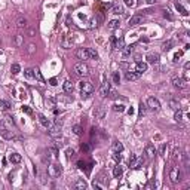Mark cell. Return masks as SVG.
I'll return each instance as SVG.
<instances>
[{"label": "cell", "instance_id": "1", "mask_svg": "<svg viewBox=\"0 0 190 190\" xmlns=\"http://www.w3.org/2000/svg\"><path fill=\"white\" fill-rule=\"evenodd\" d=\"M79 88H80V95H82V98H88L89 95L94 92V85L88 80H82L79 83Z\"/></svg>", "mask_w": 190, "mask_h": 190}, {"label": "cell", "instance_id": "2", "mask_svg": "<svg viewBox=\"0 0 190 190\" xmlns=\"http://www.w3.org/2000/svg\"><path fill=\"white\" fill-rule=\"evenodd\" d=\"M73 71L77 74V76H88L91 71H89V67H88V64L86 62H83V61H80V62H77V64H74V67H73Z\"/></svg>", "mask_w": 190, "mask_h": 190}, {"label": "cell", "instance_id": "3", "mask_svg": "<svg viewBox=\"0 0 190 190\" xmlns=\"http://www.w3.org/2000/svg\"><path fill=\"white\" fill-rule=\"evenodd\" d=\"M61 172H62V168H61L59 163H49V165H48V175H49L51 178L59 177Z\"/></svg>", "mask_w": 190, "mask_h": 190}, {"label": "cell", "instance_id": "4", "mask_svg": "<svg viewBox=\"0 0 190 190\" xmlns=\"http://www.w3.org/2000/svg\"><path fill=\"white\" fill-rule=\"evenodd\" d=\"M181 169L178 168V166H172L171 168V171H169V178H171V181L172 183H180L181 181Z\"/></svg>", "mask_w": 190, "mask_h": 190}, {"label": "cell", "instance_id": "5", "mask_svg": "<svg viewBox=\"0 0 190 190\" xmlns=\"http://www.w3.org/2000/svg\"><path fill=\"white\" fill-rule=\"evenodd\" d=\"M172 86L177 88V89H186V88H187V80H186L184 77L174 76V77H172Z\"/></svg>", "mask_w": 190, "mask_h": 190}, {"label": "cell", "instance_id": "6", "mask_svg": "<svg viewBox=\"0 0 190 190\" xmlns=\"http://www.w3.org/2000/svg\"><path fill=\"white\" fill-rule=\"evenodd\" d=\"M76 57L82 61H86V59H91V52L88 48H79L76 51Z\"/></svg>", "mask_w": 190, "mask_h": 190}, {"label": "cell", "instance_id": "7", "mask_svg": "<svg viewBox=\"0 0 190 190\" xmlns=\"http://www.w3.org/2000/svg\"><path fill=\"white\" fill-rule=\"evenodd\" d=\"M152 112H159V109H160V103H159V100L157 98H154V97H150L149 100H147V104H146Z\"/></svg>", "mask_w": 190, "mask_h": 190}, {"label": "cell", "instance_id": "8", "mask_svg": "<svg viewBox=\"0 0 190 190\" xmlns=\"http://www.w3.org/2000/svg\"><path fill=\"white\" fill-rule=\"evenodd\" d=\"M0 137L5 138V140H20V138L15 137L14 131H8V129H5V128H0Z\"/></svg>", "mask_w": 190, "mask_h": 190}, {"label": "cell", "instance_id": "9", "mask_svg": "<svg viewBox=\"0 0 190 190\" xmlns=\"http://www.w3.org/2000/svg\"><path fill=\"white\" fill-rule=\"evenodd\" d=\"M131 70V68H129ZM134 71L138 73V74H144L147 71V62H143V61H137L135 67H134Z\"/></svg>", "mask_w": 190, "mask_h": 190}, {"label": "cell", "instance_id": "10", "mask_svg": "<svg viewBox=\"0 0 190 190\" xmlns=\"http://www.w3.org/2000/svg\"><path fill=\"white\" fill-rule=\"evenodd\" d=\"M143 22H144V17L143 15H134V17L129 18V25L131 27H137V25H140Z\"/></svg>", "mask_w": 190, "mask_h": 190}, {"label": "cell", "instance_id": "11", "mask_svg": "<svg viewBox=\"0 0 190 190\" xmlns=\"http://www.w3.org/2000/svg\"><path fill=\"white\" fill-rule=\"evenodd\" d=\"M49 135H51L52 138H58V137L61 135V125H58V123H55V126L52 125V126L49 128Z\"/></svg>", "mask_w": 190, "mask_h": 190}, {"label": "cell", "instance_id": "12", "mask_svg": "<svg viewBox=\"0 0 190 190\" xmlns=\"http://www.w3.org/2000/svg\"><path fill=\"white\" fill-rule=\"evenodd\" d=\"M112 42H113V48L117 49V51H122V49L125 48V42H123L122 37H113Z\"/></svg>", "mask_w": 190, "mask_h": 190}, {"label": "cell", "instance_id": "13", "mask_svg": "<svg viewBox=\"0 0 190 190\" xmlns=\"http://www.w3.org/2000/svg\"><path fill=\"white\" fill-rule=\"evenodd\" d=\"M110 83L109 82H104L103 85H101V88H100V95H101V97L103 98H106L107 97V94H109V91H110Z\"/></svg>", "mask_w": 190, "mask_h": 190}, {"label": "cell", "instance_id": "14", "mask_svg": "<svg viewBox=\"0 0 190 190\" xmlns=\"http://www.w3.org/2000/svg\"><path fill=\"white\" fill-rule=\"evenodd\" d=\"M134 48H135V43H132V45H128V46H125L123 49H122V55H123V58H128L132 52H134Z\"/></svg>", "mask_w": 190, "mask_h": 190}, {"label": "cell", "instance_id": "15", "mask_svg": "<svg viewBox=\"0 0 190 190\" xmlns=\"http://www.w3.org/2000/svg\"><path fill=\"white\" fill-rule=\"evenodd\" d=\"M140 76H141V74L135 73L134 70H128V71H126V74H125L126 80H131V82H132V80H138V79H140Z\"/></svg>", "mask_w": 190, "mask_h": 190}, {"label": "cell", "instance_id": "16", "mask_svg": "<svg viewBox=\"0 0 190 190\" xmlns=\"http://www.w3.org/2000/svg\"><path fill=\"white\" fill-rule=\"evenodd\" d=\"M17 27L18 28H27V18L24 15H20L17 18Z\"/></svg>", "mask_w": 190, "mask_h": 190}, {"label": "cell", "instance_id": "17", "mask_svg": "<svg viewBox=\"0 0 190 190\" xmlns=\"http://www.w3.org/2000/svg\"><path fill=\"white\" fill-rule=\"evenodd\" d=\"M159 54H149L147 57H146V59H147V62L149 64H157L159 62Z\"/></svg>", "mask_w": 190, "mask_h": 190}, {"label": "cell", "instance_id": "18", "mask_svg": "<svg viewBox=\"0 0 190 190\" xmlns=\"http://www.w3.org/2000/svg\"><path fill=\"white\" fill-rule=\"evenodd\" d=\"M62 89H64V92H67V94H71V92H73V89H74V85H73V82H71V80H65V82L62 83Z\"/></svg>", "mask_w": 190, "mask_h": 190}, {"label": "cell", "instance_id": "19", "mask_svg": "<svg viewBox=\"0 0 190 190\" xmlns=\"http://www.w3.org/2000/svg\"><path fill=\"white\" fill-rule=\"evenodd\" d=\"M39 122H40V123H42V125H43L46 129H49V128L52 126V122H51V120H49L46 116H43V115H39Z\"/></svg>", "mask_w": 190, "mask_h": 190}, {"label": "cell", "instance_id": "20", "mask_svg": "<svg viewBox=\"0 0 190 190\" xmlns=\"http://www.w3.org/2000/svg\"><path fill=\"white\" fill-rule=\"evenodd\" d=\"M146 154H147L149 159H153V157L156 156V149H154L153 144H149V146L146 147Z\"/></svg>", "mask_w": 190, "mask_h": 190}, {"label": "cell", "instance_id": "21", "mask_svg": "<svg viewBox=\"0 0 190 190\" xmlns=\"http://www.w3.org/2000/svg\"><path fill=\"white\" fill-rule=\"evenodd\" d=\"M33 76H34V79H36L37 82L45 83V79H43V76H42V73H40V70H39L37 67H34V68H33Z\"/></svg>", "mask_w": 190, "mask_h": 190}, {"label": "cell", "instance_id": "22", "mask_svg": "<svg viewBox=\"0 0 190 190\" xmlns=\"http://www.w3.org/2000/svg\"><path fill=\"white\" fill-rule=\"evenodd\" d=\"M175 8H177V11H178V12H180L183 17H187V15H189V11H187V9H186V8H184V6H183L180 2H178V0L175 2Z\"/></svg>", "mask_w": 190, "mask_h": 190}, {"label": "cell", "instance_id": "23", "mask_svg": "<svg viewBox=\"0 0 190 190\" xmlns=\"http://www.w3.org/2000/svg\"><path fill=\"white\" fill-rule=\"evenodd\" d=\"M119 25H120V21H119V20H110L109 24H107L109 30H117Z\"/></svg>", "mask_w": 190, "mask_h": 190}, {"label": "cell", "instance_id": "24", "mask_svg": "<svg viewBox=\"0 0 190 190\" xmlns=\"http://www.w3.org/2000/svg\"><path fill=\"white\" fill-rule=\"evenodd\" d=\"M122 174H123V168L120 166V163H117V165L113 168V177H115V178H119Z\"/></svg>", "mask_w": 190, "mask_h": 190}, {"label": "cell", "instance_id": "25", "mask_svg": "<svg viewBox=\"0 0 190 190\" xmlns=\"http://www.w3.org/2000/svg\"><path fill=\"white\" fill-rule=\"evenodd\" d=\"M88 187V184H86V181L82 178V180H77L76 183H74V189H77V190H85Z\"/></svg>", "mask_w": 190, "mask_h": 190}, {"label": "cell", "instance_id": "26", "mask_svg": "<svg viewBox=\"0 0 190 190\" xmlns=\"http://www.w3.org/2000/svg\"><path fill=\"white\" fill-rule=\"evenodd\" d=\"M9 160H11L12 163H20V162L22 160V157H21V154H18V153H11V154H9Z\"/></svg>", "mask_w": 190, "mask_h": 190}, {"label": "cell", "instance_id": "27", "mask_svg": "<svg viewBox=\"0 0 190 190\" xmlns=\"http://www.w3.org/2000/svg\"><path fill=\"white\" fill-rule=\"evenodd\" d=\"M172 46H174V42H172V40H166V42H163V43H162V46H160V48H162V51H163V52H168V51H171V48H172Z\"/></svg>", "mask_w": 190, "mask_h": 190}, {"label": "cell", "instance_id": "28", "mask_svg": "<svg viewBox=\"0 0 190 190\" xmlns=\"http://www.w3.org/2000/svg\"><path fill=\"white\" fill-rule=\"evenodd\" d=\"M112 150H113V152H117V153H122V150H123V144H122L120 141H115V143H113V146H112Z\"/></svg>", "mask_w": 190, "mask_h": 190}, {"label": "cell", "instance_id": "29", "mask_svg": "<svg viewBox=\"0 0 190 190\" xmlns=\"http://www.w3.org/2000/svg\"><path fill=\"white\" fill-rule=\"evenodd\" d=\"M101 21V17H94L91 18L89 21V28H95V27H98V22Z\"/></svg>", "mask_w": 190, "mask_h": 190}, {"label": "cell", "instance_id": "30", "mask_svg": "<svg viewBox=\"0 0 190 190\" xmlns=\"http://www.w3.org/2000/svg\"><path fill=\"white\" fill-rule=\"evenodd\" d=\"M126 109H125V104H113V112L115 113H123Z\"/></svg>", "mask_w": 190, "mask_h": 190}, {"label": "cell", "instance_id": "31", "mask_svg": "<svg viewBox=\"0 0 190 190\" xmlns=\"http://www.w3.org/2000/svg\"><path fill=\"white\" fill-rule=\"evenodd\" d=\"M112 14H115V15H122V14H123V6H120V5H115V6H113V9H112Z\"/></svg>", "mask_w": 190, "mask_h": 190}, {"label": "cell", "instance_id": "32", "mask_svg": "<svg viewBox=\"0 0 190 190\" xmlns=\"http://www.w3.org/2000/svg\"><path fill=\"white\" fill-rule=\"evenodd\" d=\"M174 120L175 122H181L183 120V110L181 109H177L175 113H174Z\"/></svg>", "mask_w": 190, "mask_h": 190}, {"label": "cell", "instance_id": "33", "mask_svg": "<svg viewBox=\"0 0 190 190\" xmlns=\"http://www.w3.org/2000/svg\"><path fill=\"white\" fill-rule=\"evenodd\" d=\"M104 115H106V110H104V107L101 106V107H98L97 109V112H95V117L97 119H103L104 117Z\"/></svg>", "mask_w": 190, "mask_h": 190}, {"label": "cell", "instance_id": "34", "mask_svg": "<svg viewBox=\"0 0 190 190\" xmlns=\"http://www.w3.org/2000/svg\"><path fill=\"white\" fill-rule=\"evenodd\" d=\"M14 42H15V45H17L18 48H21V46H22V43H24V36H21V34H17Z\"/></svg>", "mask_w": 190, "mask_h": 190}, {"label": "cell", "instance_id": "35", "mask_svg": "<svg viewBox=\"0 0 190 190\" xmlns=\"http://www.w3.org/2000/svg\"><path fill=\"white\" fill-rule=\"evenodd\" d=\"M181 156H183V150H181L180 147H175V149H174V153H172V157H174V159H180Z\"/></svg>", "mask_w": 190, "mask_h": 190}, {"label": "cell", "instance_id": "36", "mask_svg": "<svg viewBox=\"0 0 190 190\" xmlns=\"http://www.w3.org/2000/svg\"><path fill=\"white\" fill-rule=\"evenodd\" d=\"M168 106H169V109H172L174 112H175L177 109H180V103H178V101H175V100H171V101L168 103Z\"/></svg>", "mask_w": 190, "mask_h": 190}, {"label": "cell", "instance_id": "37", "mask_svg": "<svg viewBox=\"0 0 190 190\" xmlns=\"http://www.w3.org/2000/svg\"><path fill=\"white\" fill-rule=\"evenodd\" d=\"M146 113H147V106H146L144 103H141V104H140V112H138V116H140V117H143Z\"/></svg>", "mask_w": 190, "mask_h": 190}, {"label": "cell", "instance_id": "38", "mask_svg": "<svg viewBox=\"0 0 190 190\" xmlns=\"http://www.w3.org/2000/svg\"><path fill=\"white\" fill-rule=\"evenodd\" d=\"M71 131H73V134H74V135H82V132H83V128H82L80 125H74Z\"/></svg>", "mask_w": 190, "mask_h": 190}, {"label": "cell", "instance_id": "39", "mask_svg": "<svg viewBox=\"0 0 190 190\" xmlns=\"http://www.w3.org/2000/svg\"><path fill=\"white\" fill-rule=\"evenodd\" d=\"M48 153H49V156H51L52 159H57V157H58V150H57V147H51V149L48 150Z\"/></svg>", "mask_w": 190, "mask_h": 190}, {"label": "cell", "instance_id": "40", "mask_svg": "<svg viewBox=\"0 0 190 190\" xmlns=\"http://www.w3.org/2000/svg\"><path fill=\"white\" fill-rule=\"evenodd\" d=\"M0 109L9 110V109H11V103H9V101H5V100H0Z\"/></svg>", "mask_w": 190, "mask_h": 190}, {"label": "cell", "instance_id": "41", "mask_svg": "<svg viewBox=\"0 0 190 190\" xmlns=\"http://www.w3.org/2000/svg\"><path fill=\"white\" fill-rule=\"evenodd\" d=\"M5 122H6V123H9V125L15 129V120H14V117H12V116H9V115H8V116H5Z\"/></svg>", "mask_w": 190, "mask_h": 190}, {"label": "cell", "instance_id": "42", "mask_svg": "<svg viewBox=\"0 0 190 190\" xmlns=\"http://www.w3.org/2000/svg\"><path fill=\"white\" fill-rule=\"evenodd\" d=\"M107 97H109V98H112V100H116V98L119 97V95H117V92H116L115 89H112V88H110V91H109V94H107Z\"/></svg>", "mask_w": 190, "mask_h": 190}, {"label": "cell", "instance_id": "43", "mask_svg": "<svg viewBox=\"0 0 190 190\" xmlns=\"http://www.w3.org/2000/svg\"><path fill=\"white\" fill-rule=\"evenodd\" d=\"M11 71H12V74H18V73L21 71V67H20V64H12V67H11Z\"/></svg>", "mask_w": 190, "mask_h": 190}, {"label": "cell", "instance_id": "44", "mask_svg": "<svg viewBox=\"0 0 190 190\" xmlns=\"http://www.w3.org/2000/svg\"><path fill=\"white\" fill-rule=\"evenodd\" d=\"M135 160H137V154L131 153V156H129V168H134V165H135Z\"/></svg>", "mask_w": 190, "mask_h": 190}, {"label": "cell", "instance_id": "45", "mask_svg": "<svg viewBox=\"0 0 190 190\" xmlns=\"http://www.w3.org/2000/svg\"><path fill=\"white\" fill-rule=\"evenodd\" d=\"M166 150H168V144H162L160 149H159V153H160L162 156H166Z\"/></svg>", "mask_w": 190, "mask_h": 190}, {"label": "cell", "instance_id": "46", "mask_svg": "<svg viewBox=\"0 0 190 190\" xmlns=\"http://www.w3.org/2000/svg\"><path fill=\"white\" fill-rule=\"evenodd\" d=\"M65 156H67V159H71L73 156H74V150L73 149H65Z\"/></svg>", "mask_w": 190, "mask_h": 190}, {"label": "cell", "instance_id": "47", "mask_svg": "<svg viewBox=\"0 0 190 190\" xmlns=\"http://www.w3.org/2000/svg\"><path fill=\"white\" fill-rule=\"evenodd\" d=\"M68 39H70V36H67V37L62 40V46H64L65 49H68V48L71 46V43H70V40H68Z\"/></svg>", "mask_w": 190, "mask_h": 190}, {"label": "cell", "instance_id": "48", "mask_svg": "<svg viewBox=\"0 0 190 190\" xmlns=\"http://www.w3.org/2000/svg\"><path fill=\"white\" fill-rule=\"evenodd\" d=\"M113 159H115L117 163H120V160H122V154H120V153H117V152H113Z\"/></svg>", "mask_w": 190, "mask_h": 190}, {"label": "cell", "instance_id": "49", "mask_svg": "<svg viewBox=\"0 0 190 190\" xmlns=\"http://www.w3.org/2000/svg\"><path fill=\"white\" fill-rule=\"evenodd\" d=\"M24 74H25V77H28V79L34 77V76H33V68H27V70H24Z\"/></svg>", "mask_w": 190, "mask_h": 190}, {"label": "cell", "instance_id": "50", "mask_svg": "<svg viewBox=\"0 0 190 190\" xmlns=\"http://www.w3.org/2000/svg\"><path fill=\"white\" fill-rule=\"evenodd\" d=\"M27 52H28V54H34V52H36V45L30 43V45H28V48H27Z\"/></svg>", "mask_w": 190, "mask_h": 190}, {"label": "cell", "instance_id": "51", "mask_svg": "<svg viewBox=\"0 0 190 190\" xmlns=\"http://www.w3.org/2000/svg\"><path fill=\"white\" fill-rule=\"evenodd\" d=\"M113 82H115V83H120V74H119V71H116V73L113 74Z\"/></svg>", "mask_w": 190, "mask_h": 190}, {"label": "cell", "instance_id": "52", "mask_svg": "<svg viewBox=\"0 0 190 190\" xmlns=\"http://www.w3.org/2000/svg\"><path fill=\"white\" fill-rule=\"evenodd\" d=\"M143 163H144V157H140V159H137V160H135V165H134V168H140Z\"/></svg>", "mask_w": 190, "mask_h": 190}, {"label": "cell", "instance_id": "53", "mask_svg": "<svg viewBox=\"0 0 190 190\" xmlns=\"http://www.w3.org/2000/svg\"><path fill=\"white\" fill-rule=\"evenodd\" d=\"M89 49V52H91V58H98V52L95 51V49H92V48H88Z\"/></svg>", "mask_w": 190, "mask_h": 190}, {"label": "cell", "instance_id": "54", "mask_svg": "<svg viewBox=\"0 0 190 190\" xmlns=\"http://www.w3.org/2000/svg\"><path fill=\"white\" fill-rule=\"evenodd\" d=\"M181 55H183V51H180V52H177L175 55H174V62L177 64L178 61H180V58H181Z\"/></svg>", "mask_w": 190, "mask_h": 190}, {"label": "cell", "instance_id": "55", "mask_svg": "<svg viewBox=\"0 0 190 190\" xmlns=\"http://www.w3.org/2000/svg\"><path fill=\"white\" fill-rule=\"evenodd\" d=\"M22 112L27 113V115H33V110H31L28 106H22Z\"/></svg>", "mask_w": 190, "mask_h": 190}, {"label": "cell", "instance_id": "56", "mask_svg": "<svg viewBox=\"0 0 190 190\" xmlns=\"http://www.w3.org/2000/svg\"><path fill=\"white\" fill-rule=\"evenodd\" d=\"M91 149H92L91 144H82V152H89Z\"/></svg>", "mask_w": 190, "mask_h": 190}, {"label": "cell", "instance_id": "57", "mask_svg": "<svg viewBox=\"0 0 190 190\" xmlns=\"http://www.w3.org/2000/svg\"><path fill=\"white\" fill-rule=\"evenodd\" d=\"M123 2H125V5H126V6H129V8L135 5V0H123Z\"/></svg>", "mask_w": 190, "mask_h": 190}, {"label": "cell", "instance_id": "58", "mask_svg": "<svg viewBox=\"0 0 190 190\" xmlns=\"http://www.w3.org/2000/svg\"><path fill=\"white\" fill-rule=\"evenodd\" d=\"M49 83H51V85H52V86H57V85H58V80H57V79H55V77H52V79H51V80H49Z\"/></svg>", "mask_w": 190, "mask_h": 190}, {"label": "cell", "instance_id": "59", "mask_svg": "<svg viewBox=\"0 0 190 190\" xmlns=\"http://www.w3.org/2000/svg\"><path fill=\"white\" fill-rule=\"evenodd\" d=\"M34 34H36V31H34L33 28H30V30H28V36H34Z\"/></svg>", "mask_w": 190, "mask_h": 190}, {"label": "cell", "instance_id": "60", "mask_svg": "<svg viewBox=\"0 0 190 190\" xmlns=\"http://www.w3.org/2000/svg\"><path fill=\"white\" fill-rule=\"evenodd\" d=\"M146 2H147L149 5H154V3L157 2V0H146Z\"/></svg>", "mask_w": 190, "mask_h": 190}, {"label": "cell", "instance_id": "61", "mask_svg": "<svg viewBox=\"0 0 190 190\" xmlns=\"http://www.w3.org/2000/svg\"><path fill=\"white\" fill-rule=\"evenodd\" d=\"M189 68H190V62H186V64H184V70L187 71Z\"/></svg>", "mask_w": 190, "mask_h": 190}, {"label": "cell", "instance_id": "62", "mask_svg": "<svg viewBox=\"0 0 190 190\" xmlns=\"http://www.w3.org/2000/svg\"><path fill=\"white\" fill-rule=\"evenodd\" d=\"M128 113H129V115H132V113H134V109H132V107H131V109H128Z\"/></svg>", "mask_w": 190, "mask_h": 190}]
</instances>
